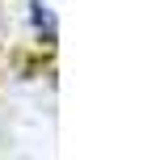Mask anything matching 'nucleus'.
Listing matches in <instances>:
<instances>
[{"instance_id": "1", "label": "nucleus", "mask_w": 160, "mask_h": 160, "mask_svg": "<svg viewBox=\"0 0 160 160\" xmlns=\"http://www.w3.org/2000/svg\"><path fill=\"white\" fill-rule=\"evenodd\" d=\"M55 0H21V21L30 30V38L38 47H55V34H59V13H55Z\"/></svg>"}]
</instances>
